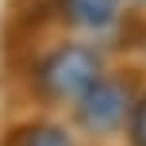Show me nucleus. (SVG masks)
<instances>
[{
    "instance_id": "f257e3e1",
    "label": "nucleus",
    "mask_w": 146,
    "mask_h": 146,
    "mask_svg": "<svg viewBox=\"0 0 146 146\" xmlns=\"http://www.w3.org/2000/svg\"><path fill=\"white\" fill-rule=\"evenodd\" d=\"M96 81H100V62L88 46H58L54 54L38 62V88L50 100L77 104Z\"/></svg>"
},
{
    "instance_id": "20e7f679",
    "label": "nucleus",
    "mask_w": 146,
    "mask_h": 146,
    "mask_svg": "<svg viewBox=\"0 0 146 146\" xmlns=\"http://www.w3.org/2000/svg\"><path fill=\"white\" fill-rule=\"evenodd\" d=\"M15 146H73L69 135L62 127H50V123H35V127H23L15 135Z\"/></svg>"
},
{
    "instance_id": "39448f33",
    "label": "nucleus",
    "mask_w": 146,
    "mask_h": 146,
    "mask_svg": "<svg viewBox=\"0 0 146 146\" xmlns=\"http://www.w3.org/2000/svg\"><path fill=\"white\" fill-rule=\"evenodd\" d=\"M135 146H146V100L135 111Z\"/></svg>"
},
{
    "instance_id": "7ed1b4c3",
    "label": "nucleus",
    "mask_w": 146,
    "mask_h": 146,
    "mask_svg": "<svg viewBox=\"0 0 146 146\" xmlns=\"http://www.w3.org/2000/svg\"><path fill=\"white\" fill-rule=\"evenodd\" d=\"M58 12L69 27L108 31L119 19V0H58Z\"/></svg>"
},
{
    "instance_id": "f03ea898",
    "label": "nucleus",
    "mask_w": 146,
    "mask_h": 146,
    "mask_svg": "<svg viewBox=\"0 0 146 146\" xmlns=\"http://www.w3.org/2000/svg\"><path fill=\"white\" fill-rule=\"evenodd\" d=\"M127 111H131V92H127L123 77H100L77 100V119H81V127L92 131V135L115 131V127L127 119Z\"/></svg>"
}]
</instances>
